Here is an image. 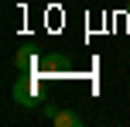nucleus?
<instances>
[{
    "mask_svg": "<svg viewBox=\"0 0 130 127\" xmlns=\"http://www.w3.org/2000/svg\"><path fill=\"white\" fill-rule=\"evenodd\" d=\"M52 124H55V127H79V124H82V117H79L75 110H55Z\"/></svg>",
    "mask_w": 130,
    "mask_h": 127,
    "instance_id": "obj_2",
    "label": "nucleus"
},
{
    "mask_svg": "<svg viewBox=\"0 0 130 127\" xmlns=\"http://www.w3.org/2000/svg\"><path fill=\"white\" fill-rule=\"evenodd\" d=\"M14 100H17L21 107H34V103H38V86H34V79H21L17 86H14Z\"/></svg>",
    "mask_w": 130,
    "mask_h": 127,
    "instance_id": "obj_1",
    "label": "nucleus"
}]
</instances>
